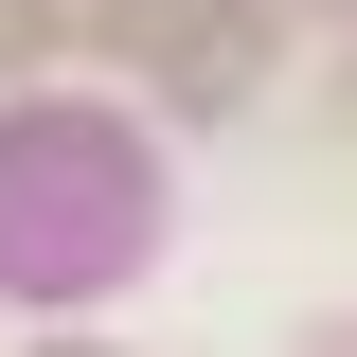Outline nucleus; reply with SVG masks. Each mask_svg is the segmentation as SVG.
Instances as JSON below:
<instances>
[{
    "instance_id": "nucleus-1",
    "label": "nucleus",
    "mask_w": 357,
    "mask_h": 357,
    "mask_svg": "<svg viewBox=\"0 0 357 357\" xmlns=\"http://www.w3.org/2000/svg\"><path fill=\"white\" fill-rule=\"evenodd\" d=\"M126 36H143V72L197 89V107H250L268 89V18L250 0H126Z\"/></svg>"
},
{
    "instance_id": "nucleus-2",
    "label": "nucleus",
    "mask_w": 357,
    "mask_h": 357,
    "mask_svg": "<svg viewBox=\"0 0 357 357\" xmlns=\"http://www.w3.org/2000/svg\"><path fill=\"white\" fill-rule=\"evenodd\" d=\"M72 36H126V0H0V54H72Z\"/></svg>"
},
{
    "instance_id": "nucleus-3",
    "label": "nucleus",
    "mask_w": 357,
    "mask_h": 357,
    "mask_svg": "<svg viewBox=\"0 0 357 357\" xmlns=\"http://www.w3.org/2000/svg\"><path fill=\"white\" fill-rule=\"evenodd\" d=\"M340 126H357V54H340Z\"/></svg>"
}]
</instances>
